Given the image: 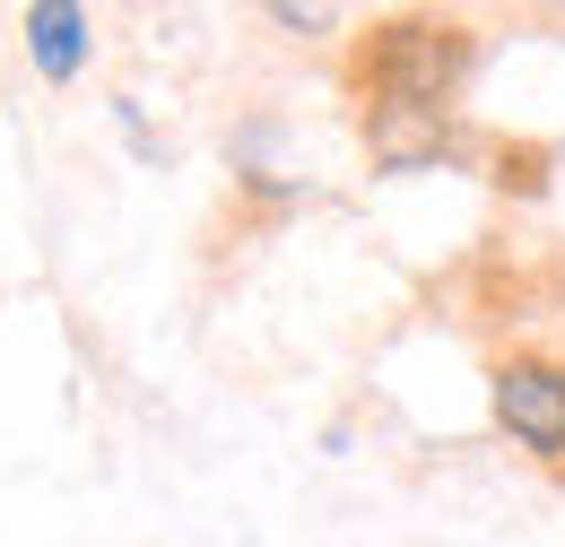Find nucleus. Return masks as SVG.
I'll return each instance as SVG.
<instances>
[{
    "mask_svg": "<svg viewBox=\"0 0 565 547\" xmlns=\"http://www.w3.org/2000/svg\"><path fill=\"white\" fill-rule=\"evenodd\" d=\"M18 44H26V62L44 87H71L87 53H96V18L78 9V0H26L18 9Z\"/></svg>",
    "mask_w": 565,
    "mask_h": 547,
    "instance_id": "7ed1b4c3",
    "label": "nucleus"
},
{
    "mask_svg": "<svg viewBox=\"0 0 565 547\" xmlns=\"http://www.w3.org/2000/svg\"><path fill=\"white\" fill-rule=\"evenodd\" d=\"M488 417H495V435H504L513 452H531V461L557 470L565 461V356H540V347L495 356Z\"/></svg>",
    "mask_w": 565,
    "mask_h": 547,
    "instance_id": "f03ea898",
    "label": "nucleus"
},
{
    "mask_svg": "<svg viewBox=\"0 0 565 547\" xmlns=\"http://www.w3.org/2000/svg\"><path fill=\"white\" fill-rule=\"evenodd\" d=\"M444 148H452V114H435V105H365V157L383 174H418Z\"/></svg>",
    "mask_w": 565,
    "mask_h": 547,
    "instance_id": "20e7f679",
    "label": "nucleus"
},
{
    "mask_svg": "<svg viewBox=\"0 0 565 547\" xmlns=\"http://www.w3.org/2000/svg\"><path fill=\"white\" fill-rule=\"evenodd\" d=\"M262 18H270L279 35H322V26H340V9H313V0H305V9H296V0H270Z\"/></svg>",
    "mask_w": 565,
    "mask_h": 547,
    "instance_id": "39448f33",
    "label": "nucleus"
},
{
    "mask_svg": "<svg viewBox=\"0 0 565 547\" xmlns=\"http://www.w3.org/2000/svg\"><path fill=\"white\" fill-rule=\"evenodd\" d=\"M461 69H470V35L461 26H444V18H392V26L365 35L356 96L365 105H435V114H452Z\"/></svg>",
    "mask_w": 565,
    "mask_h": 547,
    "instance_id": "f257e3e1",
    "label": "nucleus"
}]
</instances>
